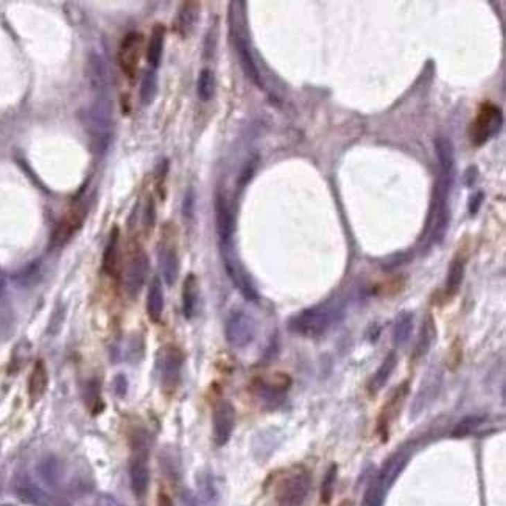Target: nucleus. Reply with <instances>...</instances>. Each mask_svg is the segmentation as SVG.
I'll use <instances>...</instances> for the list:
<instances>
[{
	"label": "nucleus",
	"mask_w": 506,
	"mask_h": 506,
	"mask_svg": "<svg viewBox=\"0 0 506 506\" xmlns=\"http://www.w3.org/2000/svg\"><path fill=\"white\" fill-rule=\"evenodd\" d=\"M166 33L167 30L162 24H157L151 31L148 46H147V62L150 69L157 71L162 62L164 46H166Z\"/></svg>",
	"instance_id": "nucleus-20"
},
{
	"label": "nucleus",
	"mask_w": 506,
	"mask_h": 506,
	"mask_svg": "<svg viewBox=\"0 0 506 506\" xmlns=\"http://www.w3.org/2000/svg\"><path fill=\"white\" fill-rule=\"evenodd\" d=\"M477 178H478V168L473 166V167H469L466 170L464 173V182H466V187H472L473 184L477 182Z\"/></svg>",
	"instance_id": "nucleus-44"
},
{
	"label": "nucleus",
	"mask_w": 506,
	"mask_h": 506,
	"mask_svg": "<svg viewBox=\"0 0 506 506\" xmlns=\"http://www.w3.org/2000/svg\"><path fill=\"white\" fill-rule=\"evenodd\" d=\"M150 270V261L147 252H145L141 246H136L131 251V256L128 259L125 270V288L130 296H137L142 287L145 286Z\"/></svg>",
	"instance_id": "nucleus-8"
},
{
	"label": "nucleus",
	"mask_w": 506,
	"mask_h": 506,
	"mask_svg": "<svg viewBox=\"0 0 506 506\" xmlns=\"http://www.w3.org/2000/svg\"><path fill=\"white\" fill-rule=\"evenodd\" d=\"M234 44H236V52L238 55L240 66H242L245 75L259 87V89H263V80L261 71H259L257 67V62L254 60V55L251 52V47L248 44V40H246V36L238 28L234 30Z\"/></svg>",
	"instance_id": "nucleus-14"
},
{
	"label": "nucleus",
	"mask_w": 506,
	"mask_h": 506,
	"mask_svg": "<svg viewBox=\"0 0 506 506\" xmlns=\"http://www.w3.org/2000/svg\"><path fill=\"white\" fill-rule=\"evenodd\" d=\"M83 221H85L83 206L73 207L72 211L60 221L58 226H56V229L52 234V240H50V248H58V246L64 245L67 240L80 229Z\"/></svg>",
	"instance_id": "nucleus-15"
},
{
	"label": "nucleus",
	"mask_w": 506,
	"mask_h": 506,
	"mask_svg": "<svg viewBox=\"0 0 506 506\" xmlns=\"http://www.w3.org/2000/svg\"><path fill=\"white\" fill-rule=\"evenodd\" d=\"M182 363H184V354L176 346L162 347L157 354V371H159L161 387L167 394H172L178 388Z\"/></svg>",
	"instance_id": "nucleus-5"
},
{
	"label": "nucleus",
	"mask_w": 506,
	"mask_h": 506,
	"mask_svg": "<svg viewBox=\"0 0 506 506\" xmlns=\"http://www.w3.org/2000/svg\"><path fill=\"white\" fill-rule=\"evenodd\" d=\"M464 270H466V262L461 257H455L451 263V267H448L447 273V281H446L447 298H453V296L458 295L464 281Z\"/></svg>",
	"instance_id": "nucleus-27"
},
{
	"label": "nucleus",
	"mask_w": 506,
	"mask_h": 506,
	"mask_svg": "<svg viewBox=\"0 0 506 506\" xmlns=\"http://www.w3.org/2000/svg\"><path fill=\"white\" fill-rule=\"evenodd\" d=\"M485 201V193L483 192H477L476 195H472V197L469 198V202H467V207H469V213L472 215H477L480 207H482Z\"/></svg>",
	"instance_id": "nucleus-43"
},
{
	"label": "nucleus",
	"mask_w": 506,
	"mask_h": 506,
	"mask_svg": "<svg viewBox=\"0 0 506 506\" xmlns=\"http://www.w3.org/2000/svg\"><path fill=\"white\" fill-rule=\"evenodd\" d=\"M164 306H166V301H164V290L159 277H153V281L150 282L148 293H147V313L150 320L153 322H159L164 313Z\"/></svg>",
	"instance_id": "nucleus-24"
},
{
	"label": "nucleus",
	"mask_w": 506,
	"mask_h": 506,
	"mask_svg": "<svg viewBox=\"0 0 506 506\" xmlns=\"http://www.w3.org/2000/svg\"><path fill=\"white\" fill-rule=\"evenodd\" d=\"M182 215H184L187 220H192L195 215V192L192 187L189 189L184 201H182Z\"/></svg>",
	"instance_id": "nucleus-40"
},
{
	"label": "nucleus",
	"mask_w": 506,
	"mask_h": 506,
	"mask_svg": "<svg viewBox=\"0 0 506 506\" xmlns=\"http://www.w3.org/2000/svg\"><path fill=\"white\" fill-rule=\"evenodd\" d=\"M85 403H86V407L92 411V413H97V411L103 407V403H101V387H100L98 378H92V381L86 383Z\"/></svg>",
	"instance_id": "nucleus-33"
},
{
	"label": "nucleus",
	"mask_w": 506,
	"mask_h": 506,
	"mask_svg": "<svg viewBox=\"0 0 506 506\" xmlns=\"http://www.w3.org/2000/svg\"><path fill=\"white\" fill-rule=\"evenodd\" d=\"M156 225V204L153 197L148 198L147 206H145V212H143V227L147 232L153 231V227Z\"/></svg>",
	"instance_id": "nucleus-39"
},
{
	"label": "nucleus",
	"mask_w": 506,
	"mask_h": 506,
	"mask_svg": "<svg viewBox=\"0 0 506 506\" xmlns=\"http://www.w3.org/2000/svg\"><path fill=\"white\" fill-rule=\"evenodd\" d=\"M435 153L438 157L441 173L455 176V147L447 136H438L435 139Z\"/></svg>",
	"instance_id": "nucleus-22"
},
{
	"label": "nucleus",
	"mask_w": 506,
	"mask_h": 506,
	"mask_svg": "<svg viewBox=\"0 0 506 506\" xmlns=\"http://www.w3.org/2000/svg\"><path fill=\"white\" fill-rule=\"evenodd\" d=\"M343 315V306L337 301H326L308 307L288 321V329L301 337L316 338L324 335Z\"/></svg>",
	"instance_id": "nucleus-1"
},
{
	"label": "nucleus",
	"mask_w": 506,
	"mask_h": 506,
	"mask_svg": "<svg viewBox=\"0 0 506 506\" xmlns=\"http://www.w3.org/2000/svg\"><path fill=\"white\" fill-rule=\"evenodd\" d=\"M438 385L439 382L432 381V382H422V387L419 390V393L416 396L415 401V411L419 413V411L424 410V407L428 403V401H432L436 397V393H438Z\"/></svg>",
	"instance_id": "nucleus-34"
},
{
	"label": "nucleus",
	"mask_w": 506,
	"mask_h": 506,
	"mask_svg": "<svg viewBox=\"0 0 506 506\" xmlns=\"http://www.w3.org/2000/svg\"><path fill=\"white\" fill-rule=\"evenodd\" d=\"M120 231L117 226L112 227L110 234V238H107V243L103 251V271L111 277H116L119 273V257H120Z\"/></svg>",
	"instance_id": "nucleus-21"
},
{
	"label": "nucleus",
	"mask_w": 506,
	"mask_h": 506,
	"mask_svg": "<svg viewBox=\"0 0 506 506\" xmlns=\"http://www.w3.org/2000/svg\"><path fill=\"white\" fill-rule=\"evenodd\" d=\"M200 6L198 2H184L181 5L175 21V30L181 37H189L193 33L200 17Z\"/></svg>",
	"instance_id": "nucleus-18"
},
{
	"label": "nucleus",
	"mask_w": 506,
	"mask_h": 506,
	"mask_svg": "<svg viewBox=\"0 0 506 506\" xmlns=\"http://www.w3.org/2000/svg\"><path fill=\"white\" fill-rule=\"evenodd\" d=\"M128 471L131 491L134 492L137 498H142L147 494L150 485L148 442L145 432H134L131 435V458Z\"/></svg>",
	"instance_id": "nucleus-2"
},
{
	"label": "nucleus",
	"mask_w": 506,
	"mask_h": 506,
	"mask_svg": "<svg viewBox=\"0 0 506 506\" xmlns=\"http://www.w3.org/2000/svg\"><path fill=\"white\" fill-rule=\"evenodd\" d=\"M483 421H485V417H480V416H467V417H464V419L460 421L458 426L455 427L453 436H455V438H461V436L471 435L473 430H476Z\"/></svg>",
	"instance_id": "nucleus-37"
},
{
	"label": "nucleus",
	"mask_w": 506,
	"mask_h": 506,
	"mask_svg": "<svg viewBox=\"0 0 506 506\" xmlns=\"http://www.w3.org/2000/svg\"><path fill=\"white\" fill-rule=\"evenodd\" d=\"M37 476L50 488H56L60 486L62 477H64V464L60 458L53 457V455H49V457H44L40 463H37Z\"/></svg>",
	"instance_id": "nucleus-19"
},
{
	"label": "nucleus",
	"mask_w": 506,
	"mask_h": 506,
	"mask_svg": "<svg viewBox=\"0 0 506 506\" xmlns=\"http://www.w3.org/2000/svg\"><path fill=\"white\" fill-rule=\"evenodd\" d=\"M16 496L21 498L24 503L33 505V506H67L64 502L60 500L49 492L41 489L40 486L35 485L28 478H19L15 485Z\"/></svg>",
	"instance_id": "nucleus-13"
},
{
	"label": "nucleus",
	"mask_w": 506,
	"mask_h": 506,
	"mask_svg": "<svg viewBox=\"0 0 506 506\" xmlns=\"http://www.w3.org/2000/svg\"><path fill=\"white\" fill-rule=\"evenodd\" d=\"M143 52V36L141 33H128L117 50L119 67L128 78H134Z\"/></svg>",
	"instance_id": "nucleus-10"
},
{
	"label": "nucleus",
	"mask_w": 506,
	"mask_h": 506,
	"mask_svg": "<svg viewBox=\"0 0 506 506\" xmlns=\"http://www.w3.org/2000/svg\"><path fill=\"white\" fill-rule=\"evenodd\" d=\"M159 80H157V72L153 69H147L142 78L141 86V103L143 106H150L156 100L157 89H159Z\"/></svg>",
	"instance_id": "nucleus-29"
},
{
	"label": "nucleus",
	"mask_w": 506,
	"mask_h": 506,
	"mask_svg": "<svg viewBox=\"0 0 506 506\" xmlns=\"http://www.w3.org/2000/svg\"><path fill=\"white\" fill-rule=\"evenodd\" d=\"M215 226H217V234L221 248H229V246H232L234 231H236V220H234V215L231 212L229 204H227V200L221 193L215 197Z\"/></svg>",
	"instance_id": "nucleus-12"
},
{
	"label": "nucleus",
	"mask_w": 506,
	"mask_h": 506,
	"mask_svg": "<svg viewBox=\"0 0 506 506\" xmlns=\"http://www.w3.org/2000/svg\"><path fill=\"white\" fill-rule=\"evenodd\" d=\"M112 390L117 397H125L128 393V378L125 374H117L112 381Z\"/></svg>",
	"instance_id": "nucleus-42"
},
{
	"label": "nucleus",
	"mask_w": 506,
	"mask_h": 506,
	"mask_svg": "<svg viewBox=\"0 0 506 506\" xmlns=\"http://www.w3.org/2000/svg\"><path fill=\"white\" fill-rule=\"evenodd\" d=\"M405 394H407V383H403V387L401 390H397L396 394L391 397V401L388 402V405H385V408H383V416L385 417L382 419L383 426H388L390 421L393 419V417L397 415V410L402 407Z\"/></svg>",
	"instance_id": "nucleus-35"
},
{
	"label": "nucleus",
	"mask_w": 506,
	"mask_h": 506,
	"mask_svg": "<svg viewBox=\"0 0 506 506\" xmlns=\"http://www.w3.org/2000/svg\"><path fill=\"white\" fill-rule=\"evenodd\" d=\"M226 340L234 347L248 346L256 335V322L243 310L232 312L226 322Z\"/></svg>",
	"instance_id": "nucleus-9"
},
{
	"label": "nucleus",
	"mask_w": 506,
	"mask_h": 506,
	"mask_svg": "<svg viewBox=\"0 0 506 506\" xmlns=\"http://www.w3.org/2000/svg\"><path fill=\"white\" fill-rule=\"evenodd\" d=\"M503 126V112L500 106L492 103H483L480 106L476 119L472 120L467 130L469 141L476 147H482L496 137Z\"/></svg>",
	"instance_id": "nucleus-3"
},
{
	"label": "nucleus",
	"mask_w": 506,
	"mask_h": 506,
	"mask_svg": "<svg viewBox=\"0 0 506 506\" xmlns=\"http://www.w3.org/2000/svg\"><path fill=\"white\" fill-rule=\"evenodd\" d=\"M221 252H223L226 273L229 276V279L234 282V286L240 290V293H242L248 301H257L259 292L254 286V282H252L248 271L245 270L243 265L240 263L236 254H234L232 246H229V248H221Z\"/></svg>",
	"instance_id": "nucleus-7"
},
{
	"label": "nucleus",
	"mask_w": 506,
	"mask_h": 506,
	"mask_svg": "<svg viewBox=\"0 0 506 506\" xmlns=\"http://www.w3.org/2000/svg\"><path fill=\"white\" fill-rule=\"evenodd\" d=\"M87 75H89L91 85L96 91H103L106 86V67L98 55H91L89 64H87Z\"/></svg>",
	"instance_id": "nucleus-31"
},
{
	"label": "nucleus",
	"mask_w": 506,
	"mask_h": 506,
	"mask_svg": "<svg viewBox=\"0 0 506 506\" xmlns=\"http://www.w3.org/2000/svg\"><path fill=\"white\" fill-rule=\"evenodd\" d=\"M397 366V356L394 352H391L390 356L383 360L382 365L378 366L377 371L372 376L371 382H369V393L371 394H377L381 391L387 382L390 381V377L393 376V372Z\"/></svg>",
	"instance_id": "nucleus-26"
},
{
	"label": "nucleus",
	"mask_w": 506,
	"mask_h": 506,
	"mask_svg": "<svg viewBox=\"0 0 506 506\" xmlns=\"http://www.w3.org/2000/svg\"><path fill=\"white\" fill-rule=\"evenodd\" d=\"M87 125H89V132L97 143V150L101 153L106 150L107 141H110L112 132V107L110 100L100 98L96 101V105L91 107L89 116H87Z\"/></svg>",
	"instance_id": "nucleus-6"
},
{
	"label": "nucleus",
	"mask_w": 506,
	"mask_h": 506,
	"mask_svg": "<svg viewBox=\"0 0 506 506\" xmlns=\"http://www.w3.org/2000/svg\"><path fill=\"white\" fill-rule=\"evenodd\" d=\"M215 91H217V80H215V75L211 69H202L198 83H197V92L201 101H211L215 96Z\"/></svg>",
	"instance_id": "nucleus-32"
},
{
	"label": "nucleus",
	"mask_w": 506,
	"mask_h": 506,
	"mask_svg": "<svg viewBox=\"0 0 506 506\" xmlns=\"http://www.w3.org/2000/svg\"><path fill=\"white\" fill-rule=\"evenodd\" d=\"M435 338H436V326H435L433 316L428 315L427 318L422 321L419 337H417V341H416V352H415L416 357L426 356V354L430 351V347H432Z\"/></svg>",
	"instance_id": "nucleus-28"
},
{
	"label": "nucleus",
	"mask_w": 506,
	"mask_h": 506,
	"mask_svg": "<svg viewBox=\"0 0 506 506\" xmlns=\"http://www.w3.org/2000/svg\"><path fill=\"white\" fill-rule=\"evenodd\" d=\"M200 301V287L198 279L195 274H189L182 286V313L186 320H192L197 315Z\"/></svg>",
	"instance_id": "nucleus-23"
},
{
	"label": "nucleus",
	"mask_w": 506,
	"mask_h": 506,
	"mask_svg": "<svg viewBox=\"0 0 506 506\" xmlns=\"http://www.w3.org/2000/svg\"><path fill=\"white\" fill-rule=\"evenodd\" d=\"M159 265L162 271V277L167 286H175L180 276V256L176 245L170 240H164L159 250Z\"/></svg>",
	"instance_id": "nucleus-16"
},
{
	"label": "nucleus",
	"mask_w": 506,
	"mask_h": 506,
	"mask_svg": "<svg viewBox=\"0 0 506 506\" xmlns=\"http://www.w3.org/2000/svg\"><path fill=\"white\" fill-rule=\"evenodd\" d=\"M410 458V452L407 448H402L401 452H396L393 457H391L387 463L383 464L381 473H378L377 482L381 483L385 489H388L391 485H393L397 477L401 476L402 471L405 469V466L408 463Z\"/></svg>",
	"instance_id": "nucleus-17"
},
{
	"label": "nucleus",
	"mask_w": 506,
	"mask_h": 506,
	"mask_svg": "<svg viewBox=\"0 0 506 506\" xmlns=\"http://www.w3.org/2000/svg\"><path fill=\"white\" fill-rule=\"evenodd\" d=\"M411 331H413V313L411 312H402L397 316L396 324L393 329V341L396 346H403L407 343Z\"/></svg>",
	"instance_id": "nucleus-30"
},
{
	"label": "nucleus",
	"mask_w": 506,
	"mask_h": 506,
	"mask_svg": "<svg viewBox=\"0 0 506 506\" xmlns=\"http://www.w3.org/2000/svg\"><path fill=\"white\" fill-rule=\"evenodd\" d=\"M213 441L218 447L227 444L236 427V410L229 401H220L213 408L212 416Z\"/></svg>",
	"instance_id": "nucleus-11"
},
{
	"label": "nucleus",
	"mask_w": 506,
	"mask_h": 506,
	"mask_svg": "<svg viewBox=\"0 0 506 506\" xmlns=\"http://www.w3.org/2000/svg\"><path fill=\"white\" fill-rule=\"evenodd\" d=\"M310 489V476L304 467L288 472L276 486L274 497L279 506H302Z\"/></svg>",
	"instance_id": "nucleus-4"
},
{
	"label": "nucleus",
	"mask_w": 506,
	"mask_h": 506,
	"mask_svg": "<svg viewBox=\"0 0 506 506\" xmlns=\"http://www.w3.org/2000/svg\"><path fill=\"white\" fill-rule=\"evenodd\" d=\"M385 489L383 486L377 482H372L368 489H366L363 500H362V506H383V500H385Z\"/></svg>",
	"instance_id": "nucleus-36"
},
{
	"label": "nucleus",
	"mask_w": 506,
	"mask_h": 506,
	"mask_svg": "<svg viewBox=\"0 0 506 506\" xmlns=\"http://www.w3.org/2000/svg\"><path fill=\"white\" fill-rule=\"evenodd\" d=\"M256 167H257V159H251L246 166L243 167L242 173H240V178H238V186L240 189L245 187L248 182L251 181L252 176H254V172H256Z\"/></svg>",
	"instance_id": "nucleus-41"
},
{
	"label": "nucleus",
	"mask_w": 506,
	"mask_h": 506,
	"mask_svg": "<svg viewBox=\"0 0 506 506\" xmlns=\"http://www.w3.org/2000/svg\"><path fill=\"white\" fill-rule=\"evenodd\" d=\"M157 506H173L172 500L167 494H159V498H157Z\"/></svg>",
	"instance_id": "nucleus-45"
},
{
	"label": "nucleus",
	"mask_w": 506,
	"mask_h": 506,
	"mask_svg": "<svg viewBox=\"0 0 506 506\" xmlns=\"http://www.w3.org/2000/svg\"><path fill=\"white\" fill-rule=\"evenodd\" d=\"M47 383H49V374L46 365H44L41 360H37L28 377V396L31 402L41 399L47 390Z\"/></svg>",
	"instance_id": "nucleus-25"
},
{
	"label": "nucleus",
	"mask_w": 506,
	"mask_h": 506,
	"mask_svg": "<svg viewBox=\"0 0 506 506\" xmlns=\"http://www.w3.org/2000/svg\"><path fill=\"white\" fill-rule=\"evenodd\" d=\"M335 482H337V466H332L331 469H329L327 473H326L324 482H322V492H321L322 503L331 502V498L333 496Z\"/></svg>",
	"instance_id": "nucleus-38"
}]
</instances>
